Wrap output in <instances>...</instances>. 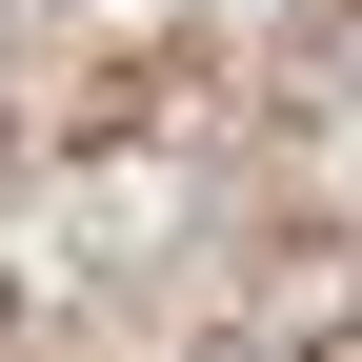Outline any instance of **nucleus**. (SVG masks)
<instances>
[{"mask_svg": "<svg viewBox=\"0 0 362 362\" xmlns=\"http://www.w3.org/2000/svg\"><path fill=\"white\" fill-rule=\"evenodd\" d=\"M161 362H302V342H282V322H181Z\"/></svg>", "mask_w": 362, "mask_h": 362, "instance_id": "obj_1", "label": "nucleus"}]
</instances>
